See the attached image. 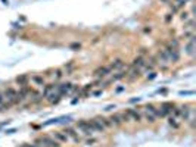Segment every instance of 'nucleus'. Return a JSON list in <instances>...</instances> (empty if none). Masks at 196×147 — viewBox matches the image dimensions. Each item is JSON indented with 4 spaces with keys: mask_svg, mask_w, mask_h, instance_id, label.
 Wrapping results in <instances>:
<instances>
[{
    "mask_svg": "<svg viewBox=\"0 0 196 147\" xmlns=\"http://www.w3.org/2000/svg\"><path fill=\"white\" fill-rule=\"evenodd\" d=\"M35 144L37 146H43V147H61V143L56 141L55 138L49 137V135H43L40 138L35 140Z\"/></svg>",
    "mask_w": 196,
    "mask_h": 147,
    "instance_id": "1",
    "label": "nucleus"
},
{
    "mask_svg": "<svg viewBox=\"0 0 196 147\" xmlns=\"http://www.w3.org/2000/svg\"><path fill=\"white\" fill-rule=\"evenodd\" d=\"M21 147H35V146H33V144H24V146H21Z\"/></svg>",
    "mask_w": 196,
    "mask_h": 147,
    "instance_id": "30",
    "label": "nucleus"
},
{
    "mask_svg": "<svg viewBox=\"0 0 196 147\" xmlns=\"http://www.w3.org/2000/svg\"><path fill=\"white\" fill-rule=\"evenodd\" d=\"M56 93H59L62 96V94H65V93H69L71 90H72V84H61V85H56Z\"/></svg>",
    "mask_w": 196,
    "mask_h": 147,
    "instance_id": "6",
    "label": "nucleus"
},
{
    "mask_svg": "<svg viewBox=\"0 0 196 147\" xmlns=\"http://www.w3.org/2000/svg\"><path fill=\"white\" fill-rule=\"evenodd\" d=\"M78 129H81L83 134H86V135H92V134L95 133L92 127H90V124H88V121H78Z\"/></svg>",
    "mask_w": 196,
    "mask_h": 147,
    "instance_id": "3",
    "label": "nucleus"
},
{
    "mask_svg": "<svg viewBox=\"0 0 196 147\" xmlns=\"http://www.w3.org/2000/svg\"><path fill=\"white\" fill-rule=\"evenodd\" d=\"M47 97H49V101H50V103H58V101L61 100V94L59 93H50Z\"/></svg>",
    "mask_w": 196,
    "mask_h": 147,
    "instance_id": "19",
    "label": "nucleus"
},
{
    "mask_svg": "<svg viewBox=\"0 0 196 147\" xmlns=\"http://www.w3.org/2000/svg\"><path fill=\"white\" fill-rule=\"evenodd\" d=\"M165 53H167V56H168V59L173 60V62H177V60L180 59V53H178V50L174 49V47H171V46L165 47Z\"/></svg>",
    "mask_w": 196,
    "mask_h": 147,
    "instance_id": "2",
    "label": "nucleus"
},
{
    "mask_svg": "<svg viewBox=\"0 0 196 147\" xmlns=\"http://www.w3.org/2000/svg\"><path fill=\"white\" fill-rule=\"evenodd\" d=\"M109 121H111V124H112V125H116V127H120V125L122 124V121H121V116H120V113L112 115V116L109 118Z\"/></svg>",
    "mask_w": 196,
    "mask_h": 147,
    "instance_id": "12",
    "label": "nucleus"
},
{
    "mask_svg": "<svg viewBox=\"0 0 196 147\" xmlns=\"http://www.w3.org/2000/svg\"><path fill=\"white\" fill-rule=\"evenodd\" d=\"M3 101H5V96H3V93H0V106L3 105Z\"/></svg>",
    "mask_w": 196,
    "mask_h": 147,
    "instance_id": "28",
    "label": "nucleus"
},
{
    "mask_svg": "<svg viewBox=\"0 0 196 147\" xmlns=\"http://www.w3.org/2000/svg\"><path fill=\"white\" fill-rule=\"evenodd\" d=\"M120 116H121V121H122V122H129V121H130V118L127 116V113H125V112L120 113Z\"/></svg>",
    "mask_w": 196,
    "mask_h": 147,
    "instance_id": "24",
    "label": "nucleus"
},
{
    "mask_svg": "<svg viewBox=\"0 0 196 147\" xmlns=\"http://www.w3.org/2000/svg\"><path fill=\"white\" fill-rule=\"evenodd\" d=\"M65 134H67L68 137H71V138H72L75 143H80V141H81V138L78 137V134L75 133L74 128H67V129H65Z\"/></svg>",
    "mask_w": 196,
    "mask_h": 147,
    "instance_id": "10",
    "label": "nucleus"
},
{
    "mask_svg": "<svg viewBox=\"0 0 196 147\" xmlns=\"http://www.w3.org/2000/svg\"><path fill=\"white\" fill-rule=\"evenodd\" d=\"M16 94H18V91H15L12 87H7L6 90H5L3 96H5V99H7V100H9V103H12V105H14L15 99H16Z\"/></svg>",
    "mask_w": 196,
    "mask_h": 147,
    "instance_id": "4",
    "label": "nucleus"
},
{
    "mask_svg": "<svg viewBox=\"0 0 196 147\" xmlns=\"http://www.w3.org/2000/svg\"><path fill=\"white\" fill-rule=\"evenodd\" d=\"M31 81H33L34 84H37V85H44V77H41V75H34V77H31Z\"/></svg>",
    "mask_w": 196,
    "mask_h": 147,
    "instance_id": "15",
    "label": "nucleus"
},
{
    "mask_svg": "<svg viewBox=\"0 0 196 147\" xmlns=\"http://www.w3.org/2000/svg\"><path fill=\"white\" fill-rule=\"evenodd\" d=\"M125 113H127V116H129L130 119L134 121V122H140V121H142V115L139 113L136 109H127Z\"/></svg>",
    "mask_w": 196,
    "mask_h": 147,
    "instance_id": "5",
    "label": "nucleus"
},
{
    "mask_svg": "<svg viewBox=\"0 0 196 147\" xmlns=\"http://www.w3.org/2000/svg\"><path fill=\"white\" fill-rule=\"evenodd\" d=\"M111 72V69H109V66H102V68H97L95 72H93V75H96V77H106L108 74Z\"/></svg>",
    "mask_w": 196,
    "mask_h": 147,
    "instance_id": "9",
    "label": "nucleus"
},
{
    "mask_svg": "<svg viewBox=\"0 0 196 147\" xmlns=\"http://www.w3.org/2000/svg\"><path fill=\"white\" fill-rule=\"evenodd\" d=\"M180 94H182V96L183 94H184V96H192V94H195V93H193V91H180Z\"/></svg>",
    "mask_w": 196,
    "mask_h": 147,
    "instance_id": "27",
    "label": "nucleus"
},
{
    "mask_svg": "<svg viewBox=\"0 0 196 147\" xmlns=\"http://www.w3.org/2000/svg\"><path fill=\"white\" fill-rule=\"evenodd\" d=\"M174 107H176V105H174V103H171V101H164L162 105H161V109H162L164 112H165V115L173 113Z\"/></svg>",
    "mask_w": 196,
    "mask_h": 147,
    "instance_id": "8",
    "label": "nucleus"
},
{
    "mask_svg": "<svg viewBox=\"0 0 196 147\" xmlns=\"http://www.w3.org/2000/svg\"><path fill=\"white\" fill-rule=\"evenodd\" d=\"M145 112H146V113H149V115H153V116L156 118V107L153 106L152 103H149V105H146V106H145Z\"/></svg>",
    "mask_w": 196,
    "mask_h": 147,
    "instance_id": "16",
    "label": "nucleus"
},
{
    "mask_svg": "<svg viewBox=\"0 0 196 147\" xmlns=\"http://www.w3.org/2000/svg\"><path fill=\"white\" fill-rule=\"evenodd\" d=\"M193 49H195V38L192 37L190 43L187 44V46H186V53L190 54V56H193V53H195V52H193Z\"/></svg>",
    "mask_w": 196,
    "mask_h": 147,
    "instance_id": "17",
    "label": "nucleus"
},
{
    "mask_svg": "<svg viewBox=\"0 0 196 147\" xmlns=\"http://www.w3.org/2000/svg\"><path fill=\"white\" fill-rule=\"evenodd\" d=\"M62 75H63V74H62L61 69H56V71H55V78H56V80H59V78H62Z\"/></svg>",
    "mask_w": 196,
    "mask_h": 147,
    "instance_id": "25",
    "label": "nucleus"
},
{
    "mask_svg": "<svg viewBox=\"0 0 196 147\" xmlns=\"http://www.w3.org/2000/svg\"><path fill=\"white\" fill-rule=\"evenodd\" d=\"M158 59L161 60L162 63H167V62H169L168 56H167V53H165V50H159V52H158Z\"/></svg>",
    "mask_w": 196,
    "mask_h": 147,
    "instance_id": "20",
    "label": "nucleus"
},
{
    "mask_svg": "<svg viewBox=\"0 0 196 147\" xmlns=\"http://www.w3.org/2000/svg\"><path fill=\"white\" fill-rule=\"evenodd\" d=\"M28 78H30L28 75H21V77H18V78H16V82H18L19 85H22V87H25V85H27Z\"/></svg>",
    "mask_w": 196,
    "mask_h": 147,
    "instance_id": "22",
    "label": "nucleus"
},
{
    "mask_svg": "<svg viewBox=\"0 0 196 147\" xmlns=\"http://www.w3.org/2000/svg\"><path fill=\"white\" fill-rule=\"evenodd\" d=\"M53 90H55V84H47V85H44V90H43V97H47Z\"/></svg>",
    "mask_w": 196,
    "mask_h": 147,
    "instance_id": "21",
    "label": "nucleus"
},
{
    "mask_svg": "<svg viewBox=\"0 0 196 147\" xmlns=\"http://www.w3.org/2000/svg\"><path fill=\"white\" fill-rule=\"evenodd\" d=\"M96 119L100 122L102 125H103V128H111L112 127V124H111V121L108 119V118H103V116H97Z\"/></svg>",
    "mask_w": 196,
    "mask_h": 147,
    "instance_id": "14",
    "label": "nucleus"
},
{
    "mask_svg": "<svg viewBox=\"0 0 196 147\" xmlns=\"http://www.w3.org/2000/svg\"><path fill=\"white\" fill-rule=\"evenodd\" d=\"M96 140H87V144H93Z\"/></svg>",
    "mask_w": 196,
    "mask_h": 147,
    "instance_id": "32",
    "label": "nucleus"
},
{
    "mask_svg": "<svg viewBox=\"0 0 196 147\" xmlns=\"http://www.w3.org/2000/svg\"><path fill=\"white\" fill-rule=\"evenodd\" d=\"M169 125H173V127H174V128H177V127H178V124H177V122H176V119H174V118H169Z\"/></svg>",
    "mask_w": 196,
    "mask_h": 147,
    "instance_id": "26",
    "label": "nucleus"
},
{
    "mask_svg": "<svg viewBox=\"0 0 196 147\" xmlns=\"http://www.w3.org/2000/svg\"><path fill=\"white\" fill-rule=\"evenodd\" d=\"M125 75H127V72H118V74H116V75H114V77H112V80H111V81L121 80L122 77H125Z\"/></svg>",
    "mask_w": 196,
    "mask_h": 147,
    "instance_id": "23",
    "label": "nucleus"
},
{
    "mask_svg": "<svg viewBox=\"0 0 196 147\" xmlns=\"http://www.w3.org/2000/svg\"><path fill=\"white\" fill-rule=\"evenodd\" d=\"M155 77H156V74H153V72L150 74V75H148V78H150V80H152V78H155Z\"/></svg>",
    "mask_w": 196,
    "mask_h": 147,
    "instance_id": "29",
    "label": "nucleus"
},
{
    "mask_svg": "<svg viewBox=\"0 0 196 147\" xmlns=\"http://www.w3.org/2000/svg\"><path fill=\"white\" fill-rule=\"evenodd\" d=\"M53 138L56 141H59V143H67V141H68V135L65 133H59V131H56V133H53Z\"/></svg>",
    "mask_w": 196,
    "mask_h": 147,
    "instance_id": "11",
    "label": "nucleus"
},
{
    "mask_svg": "<svg viewBox=\"0 0 196 147\" xmlns=\"http://www.w3.org/2000/svg\"><path fill=\"white\" fill-rule=\"evenodd\" d=\"M124 66V62H122L121 59H116V60H114L112 63H111V66H109V69L112 71V69H120V68H122Z\"/></svg>",
    "mask_w": 196,
    "mask_h": 147,
    "instance_id": "18",
    "label": "nucleus"
},
{
    "mask_svg": "<svg viewBox=\"0 0 196 147\" xmlns=\"http://www.w3.org/2000/svg\"><path fill=\"white\" fill-rule=\"evenodd\" d=\"M112 109H115V106H108V107H106V110H112Z\"/></svg>",
    "mask_w": 196,
    "mask_h": 147,
    "instance_id": "31",
    "label": "nucleus"
},
{
    "mask_svg": "<svg viewBox=\"0 0 196 147\" xmlns=\"http://www.w3.org/2000/svg\"><path fill=\"white\" fill-rule=\"evenodd\" d=\"M88 124H90V127H92V129L93 131H97V133H103L105 131V128H103V125H102L99 121L96 119H92V121H88Z\"/></svg>",
    "mask_w": 196,
    "mask_h": 147,
    "instance_id": "7",
    "label": "nucleus"
},
{
    "mask_svg": "<svg viewBox=\"0 0 196 147\" xmlns=\"http://www.w3.org/2000/svg\"><path fill=\"white\" fill-rule=\"evenodd\" d=\"M143 65H145V59H143L142 56H139V58H136L134 60H133V63H131V68H143Z\"/></svg>",
    "mask_w": 196,
    "mask_h": 147,
    "instance_id": "13",
    "label": "nucleus"
}]
</instances>
